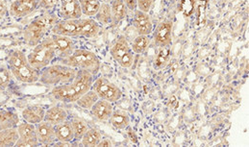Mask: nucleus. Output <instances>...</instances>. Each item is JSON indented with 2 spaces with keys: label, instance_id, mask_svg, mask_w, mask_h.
<instances>
[{
  "label": "nucleus",
  "instance_id": "obj_1",
  "mask_svg": "<svg viewBox=\"0 0 249 147\" xmlns=\"http://www.w3.org/2000/svg\"><path fill=\"white\" fill-rule=\"evenodd\" d=\"M94 80V75L82 70H77L74 79L67 84L58 85L51 90V95L63 103H75L84 93L89 92Z\"/></svg>",
  "mask_w": 249,
  "mask_h": 147
},
{
  "label": "nucleus",
  "instance_id": "obj_2",
  "mask_svg": "<svg viewBox=\"0 0 249 147\" xmlns=\"http://www.w3.org/2000/svg\"><path fill=\"white\" fill-rule=\"evenodd\" d=\"M101 25L93 18L60 19L52 28L51 34L70 37L93 38L100 33Z\"/></svg>",
  "mask_w": 249,
  "mask_h": 147
},
{
  "label": "nucleus",
  "instance_id": "obj_3",
  "mask_svg": "<svg viewBox=\"0 0 249 147\" xmlns=\"http://www.w3.org/2000/svg\"><path fill=\"white\" fill-rule=\"evenodd\" d=\"M60 20L59 16L46 12L42 16L34 18L25 28L22 34L24 42L31 47L36 46L44 37L51 34L54 25Z\"/></svg>",
  "mask_w": 249,
  "mask_h": 147
},
{
  "label": "nucleus",
  "instance_id": "obj_4",
  "mask_svg": "<svg viewBox=\"0 0 249 147\" xmlns=\"http://www.w3.org/2000/svg\"><path fill=\"white\" fill-rule=\"evenodd\" d=\"M7 67L12 76L21 83L35 84L39 82L40 72L30 65L27 55L19 49L13 50L8 55Z\"/></svg>",
  "mask_w": 249,
  "mask_h": 147
},
{
  "label": "nucleus",
  "instance_id": "obj_5",
  "mask_svg": "<svg viewBox=\"0 0 249 147\" xmlns=\"http://www.w3.org/2000/svg\"><path fill=\"white\" fill-rule=\"evenodd\" d=\"M27 59L30 65L39 72L56 60L55 45L50 34L36 46L32 47V50L27 54Z\"/></svg>",
  "mask_w": 249,
  "mask_h": 147
},
{
  "label": "nucleus",
  "instance_id": "obj_6",
  "mask_svg": "<svg viewBox=\"0 0 249 147\" xmlns=\"http://www.w3.org/2000/svg\"><path fill=\"white\" fill-rule=\"evenodd\" d=\"M56 63L66 65L75 70L87 71L94 76L98 74L101 66L97 56L87 49H75L71 56L57 61Z\"/></svg>",
  "mask_w": 249,
  "mask_h": 147
},
{
  "label": "nucleus",
  "instance_id": "obj_7",
  "mask_svg": "<svg viewBox=\"0 0 249 147\" xmlns=\"http://www.w3.org/2000/svg\"><path fill=\"white\" fill-rule=\"evenodd\" d=\"M76 74L77 70L60 63H55L47 66L40 72L39 82L43 85L55 87L71 82Z\"/></svg>",
  "mask_w": 249,
  "mask_h": 147
},
{
  "label": "nucleus",
  "instance_id": "obj_8",
  "mask_svg": "<svg viewBox=\"0 0 249 147\" xmlns=\"http://www.w3.org/2000/svg\"><path fill=\"white\" fill-rule=\"evenodd\" d=\"M110 54L122 68L130 69L134 64L135 54L124 36L117 38L110 48Z\"/></svg>",
  "mask_w": 249,
  "mask_h": 147
},
{
  "label": "nucleus",
  "instance_id": "obj_9",
  "mask_svg": "<svg viewBox=\"0 0 249 147\" xmlns=\"http://www.w3.org/2000/svg\"><path fill=\"white\" fill-rule=\"evenodd\" d=\"M91 90L96 92L99 99L107 100L111 103H116L123 97L122 90L105 77H97L94 79Z\"/></svg>",
  "mask_w": 249,
  "mask_h": 147
},
{
  "label": "nucleus",
  "instance_id": "obj_10",
  "mask_svg": "<svg viewBox=\"0 0 249 147\" xmlns=\"http://www.w3.org/2000/svg\"><path fill=\"white\" fill-rule=\"evenodd\" d=\"M172 30L173 22L169 19H165L159 22L152 31L153 43L157 47L170 46L172 43Z\"/></svg>",
  "mask_w": 249,
  "mask_h": 147
},
{
  "label": "nucleus",
  "instance_id": "obj_11",
  "mask_svg": "<svg viewBox=\"0 0 249 147\" xmlns=\"http://www.w3.org/2000/svg\"><path fill=\"white\" fill-rule=\"evenodd\" d=\"M18 139L15 147H39L35 125L28 122H20L17 126Z\"/></svg>",
  "mask_w": 249,
  "mask_h": 147
},
{
  "label": "nucleus",
  "instance_id": "obj_12",
  "mask_svg": "<svg viewBox=\"0 0 249 147\" xmlns=\"http://www.w3.org/2000/svg\"><path fill=\"white\" fill-rule=\"evenodd\" d=\"M39 8V0H14L10 3L8 14L14 18H23Z\"/></svg>",
  "mask_w": 249,
  "mask_h": 147
},
{
  "label": "nucleus",
  "instance_id": "obj_13",
  "mask_svg": "<svg viewBox=\"0 0 249 147\" xmlns=\"http://www.w3.org/2000/svg\"><path fill=\"white\" fill-rule=\"evenodd\" d=\"M56 50V61L68 58L75 50V41L72 37L50 34Z\"/></svg>",
  "mask_w": 249,
  "mask_h": 147
},
{
  "label": "nucleus",
  "instance_id": "obj_14",
  "mask_svg": "<svg viewBox=\"0 0 249 147\" xmlns=\"http://www.w3.org/2000/svg\"><path fill=\"white\" fill-rule=\"evenodd\" d=\"M132 25L138 35L149 36L153 31V23L149 14L138 9L133 12Z\"/></svg>",
  "mask_w": 249,
  "mask_h": 147
},
{
  "label": "nucleus",
  "instance_id": "obj_15",
  "mask_svg": "<svg viewBox=\"0 0 249 147\" xmlns=\"http://www.w3.org/2000/svg\"><path fill=\"white\" fill-rule=\"evenodd\" d=\"M60 19H74L83 17L79 0H60L58 5Z\"/></svg>",
  "mask_w": 249,
  "mask_h": 147
},
{
  "label": "nucleus",
  "instance_id": "obj_16",
  "mask_svg": "<svg viewBox=\"0 0 249 147\" xmlns=\"http://www.w3.org/2000/svg\"><path fill=\"white\" fill-rule=\"evenodd\" d=\"M35 129L40 146H53L57 142L54 126L52 124L46 122L45 120H42V122L35 125Z\"/></svg>",
  "mask_w": 249,
  "mask_h": 147
},
{
  "label": "nucleus",
  "instance_id": "obj_17",
  "mask_svg": "<svg viewBox=\"0 0 249 147\" xmlns=\"http://www.w3.org/2000/svg\"><path fill=\"white\" fill-rule=\"evenodd\" d=\"M90 113L91 115L97 119L98 121H109L114 107H113V103L107 101V100H103V99H98L96 101V103L91 107L90 109Z\"/></svg>",
  "mask_w": 249,
  "mask_h": 147
},
{
  "label": "nucleus",
  "instance_id": "obj_18",
  "mask_svg": "<svg viewBox=\"0 0 249 147\" xmlns=\"http://www.w3.org/2000/svg\"><path fill=\"white\" fill-rule=\"evenodd\" d=\"M57 142L72 144L74 142V133L70 119L54 126Z\"/></svg>",
  "mask_w": 249,
  "mask_h": 147
},
{
  "label": "nucleus",
  "instance_id": "obj_19",
  "mask_svg": "<svg viewBox=\"0 0 249 147\" xmlns=\"http://www.w3.org/2000/svg\"><path fill=\"white\" fill-rule=\"evenodd\" d=\"M69 119V113L61 106H53L45 110L44 120L53 126Z\"/></svg>",
  "mask_w": 249,
  "mask_h": 147
},
{
  "label": "nucleus",
  "instance_id": "obj_20",
  "mask_svg": "<svg viewBox=\"0 0 249 147\" xmlns=\"http://www.w3.org/2000/svg\"><path fill=\"white\" fill-rule=\"evenodd\" d=\"M44 114L45 109L42 106H29L21 112L23 120L34 125L44 120Z\"/></svg>",
  "mask_w": 249,
  "mask_h": 147
},
{
  "label": "nucleus",
  "instance_id": "obj_21",
  "mask_svg": "<svg viewBox=\"0 0 249 147\" xmlns=\"http://www.w3.org/2000/svg\"><path fill=\"white\" fill-rule=\"evenodd\" d=\"M20 123L19 116L17 112L11 110H0V131L17 128Z\"/></svg>",
  "mask_w": 249,
  "mask_h": 147
},
{
  "label": "nucleus",
  "instance_id": "obj_22",
  "mask_svg": "<svg viewBox=\"0 0 249 147\" xmlns=\"http://www.w3.org/2000/svg\"><path fill=\"white\" fill-rule=\"evenodd\" d=\"M111 125L118 130H124L131 122L129 114L122 109L113 110V113L109 119Z\"/></svg>",
  "mask_w": 249,
  "mask_h": 147
},
{
  "label": "nucleus",
  "instance_id": "obj_23",
  "mask_svg": "<svg viewBox=\"0 0 249 147\" xmlns=\"http://www.w3.org/2000/svg\"><path fill=\"white\" fill-rule=\"evenodd\" d=\"M110 5L112 12V23L117 24L124 20L128 14V9L124 0H112Z\"/></svg>",
  "mask_w": 249,
  "mask_h": 147
},
{
  "label": "nucleus",
  "instance_id": "obj_24",
  "mask_svg": "<svg viewBox=\"0 0 249 147\" xmlns=\"http://www.w3.org/2000/svg\"><path fill=\"white\" fill-rule=\"evenodd\" d=\"M93 18L102 26V25H109L112 23V12H111V5L106 2H101L100 7L93 17Z\"/></svg>",
  "mask_w": 249,
  "mask_h": 147
},
{
  "label": "nucleus",
  "instance_id": "obj_25",
  "mask_svg": "<svg viewBox=\"0 0 249 147\" xmlns=\"http://www.w3.org/2000/svg\"><path fill=\"white\" fill-rule=\"evenodd\" d=\"M101 139H102V135L98 129L89 128L86 134L84 135L82 140L80 141V145L83 147H97Z\"/></svg>",
  "mask_w": 249,
  "mask_h": 147
},
{
  "label": "nucleus",
  "instance_id": "obj_26",
  "mask_svg": "<svg viewBox=\"0 0 249 147\" xmlns=\"http://www.w3.org/2000/svg\"><path fill=\"white\" fill-rule=\"evenodd\" d=\"M70 120L71 122V126H72L73 133H74V142L79 144L80 141L82 140L84 135L86 134V132L88 131V129L89 127L87 121L81 117H72Z\"/></svg>",
  "mask_w": 249,
  "mask_h": 147
},
{
  "label": "nucleus",
  "instance_id": "obj_27",
  "mask_svg": "<svg viewBox=\"0 0 249 147\" xmlns=\"http://www.w3.org/2000/svg\"><path fill=\"white\" fill-rule=\"evenodd\" d=\"M151 38L145 35H138L130 44L134 54H143L149 47Z\"/></svg>",
  "mask_w": 249,
  "mask_h": 147
},
{
  "label": "nucleus",
  "instance_id": "obj_28",
  "mask_svg": "<svg viewBox=\"0 0 249 147\" xmlns=\"http://www.w3.org/2000/svg\"><path fill=\"white\" fill-rule=\"evenodd\" d=\"M18 139L17 128L0 131V147H15Z\"/></svg>",
  "mask_w": 249,
  "mask_h": 147
},
{
  "label": "nucleus",
  "instance_id": "obj_29",
  "mask_svg": "<svg viewBox=\"0 0 249 147\" xmlns=\"http://www.w3.org/2000/svg\"><path fill=\"white\" fill-rule=\"evenodd\" d=\"M84 17L93 18L101 4L100 0H79Z\"/></svg>",
  "mask_w": 249,
  "mask_h": 147
},
{
  "label": "nucleus",
  "instance_id": "obj_30",
  "mask_svg": "<svg viewBox=\"0 0 249 147\" xmlns=\"http://www.w3.org/2000/svg\"><path fill=\"white\" fill-rule=\"evenodd\" d=\"M99 97L96 94V92L90 89L89 92L84 93L75 103L84 110H90L91 107L96 103Z\"/></svg>",
  "mask_w": 249,
  "mask_h": 147
},
{
  "label": "nucleus",
  "instance_id": "obj_31",
  "mask_svg": "<svg viewBox=\"0 0 249 147\" xmlns=\"http://www.w3.org/2000/svg\"><path fill=\"white\" fill-rule=\"evenodd\" d=\"M169 57H170V48L169 46L166 47H159V51L158 54L156 55L155 58V62H154V66L157 69H162L165 68L166 64L169 61Z\"/></svg>",
  "mask_w": 249,
  "mask_h": 147
},
{
  "label": "nucleus",
  "instance_id": "obj_32",
  "mask_svg": "<svg viewBox=\"0 0 249 147\" xmlns=\"http://www.w3.org/2000/svg\"><path fill=\"white\" fill-rule=\"evenodd\" d=\"M12 77L13 76L11 74V72L9 71L8 67L7 68L6 67H2L0 69V91L5 89L9 85Z\"/></svg>",
  "mask_w": 249,
  "mask_h": 147
},
{
  "label": "nucleus",
  "instance_id": "obj_33",
  "mask_svg": "<svg viewBox=\"0 0 249 147\" xmlns=\"http://www.w3.org/2000/svg\"><path fill=\"white\" fill-rule=\"evenodd\" d=\"M60 0H39V8L46 12H51L58 7Z\"/></svg>",
  "mask_w": 249,
  "mask_h": 147
},
{
  "label": "nucleus",
  "instance_id": "obj_34",
  "mask_svg": "<svg viewBox=\"0 0 249 147\" xmlns=\"http://www.w3.org/2000/svg\"><path fill=\"white\" fill-rule=\"evenodd\" d=\"M154 1L155 0H137V9L142 12L149 14L154 4Z\"/></svg>",
  "mask_w": 249,
  "mask_h": 147
},
{
  "label": "nucleus",
  "instance_id": "obj_35",
  "mask_svg": "<svg viewBox=\"0 0 249 147\" xmlns=\"http://www.w3.org/2000/svg\"><path fill=\"white\" fill-rule=\"evenodd\" d=\"M8 9H9V1L0 0V21H2L3 18L8 14Z\"/></svg>",
  "mask_w": 249,
  "mask_h": 147
},
{
  "label": "nucleus",
  "instance_id": "obj_36",
  "mask_svg": "<svg viewBox=\"0 0 249 147\" xmlns=\"http://www.w3.org/2000/svg\"><path fill=\"white\" fill-rule=\"evenodd\" d=\"M128 10L134 12L137 9V0H124Z\"/></svg>",
  "mask_w": 249,
  "mask_h": 147
},
{
  "label": "nucleus",
  "instance_id": "obj_37",
  "mask_svg": "<svg viewBox=\"0 0 249 147\" xmlns=\"http://www.w3.org/2000/svg\"><path fill=\"white\" fill-rule=\"evenodd\" d=\"M113 144L109 139H101L97 147H112Z\"/></svg>",
  "mask_w": 249,
  "mask_h": 147
},
{
  "label": "nucleus",
  "instance_id": "obj_38",
  "mask_svg": "<svg viewBox=\"0 0 249 147\" xmlns=\"http://www.w3.org/2000/svg\"><path fill=\"white\" fill-rule=\"evenodd\" d=\"M8 1H9V2H10V3H11V2H13V1H14V0H8Z\"/></svg>",
  "mask_w": 249,
  "mask_h": 147
}]
</instances>
